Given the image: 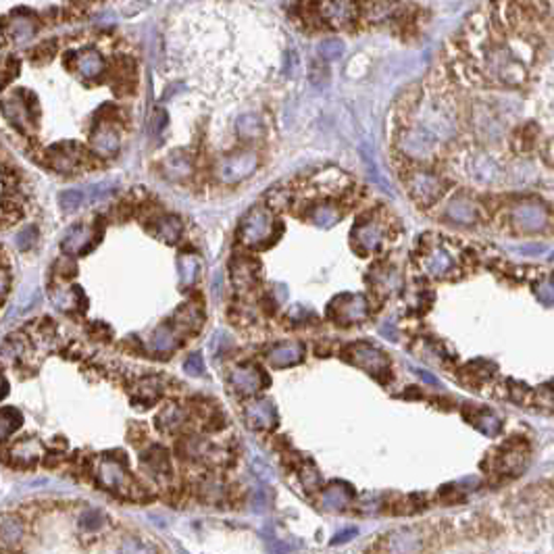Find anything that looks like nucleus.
Masks as SVG:
<instances>
[{
  "instance_id": "412c9836",
  "label": "nucleus",
  "mask_w": 554,
  "mask_h": 554,
  "mask_svg": "<svg viewBox=\"0 0 554 554\" xmlns=\"http://www.w3.org/2000/svg\"><path fill=\"white\" fill-rule=\"evenodd\" d=\"M21 425V413L17 409H2L0 411V440L8 438Z\"/></svg>"
},
{
  "instance_id": "cd10ccee",
  "label": "nucleus",
  "mask_w": 554,
  "mask_h": 554,
  "mask_svg": "<svg viewBox=\"0 0 554 554\" xmlns=\"http://www.w3.org/2000/svg\"><path fill=\"white\" fill-rule=\"evenodd\" d=\"M184 369L192 375H203L205 371V363H203V356L201 354H190L184 363Z\"/></svg>"
},
{
  "instance_id": "f8f14e48",
  "label": "nucleus",
  "mask_w": 554,
  "mask_h": 554,
  "mask_svg": "<svg viewBox=\"0 0 554 554\" xmlns=\"http://www.w3.org/2000/svg\"><path fill=\"white\" fill-rule=\"evenodd\" d=\"M354 238H356V244L363 248V250H375L384 238V231L377 223H363L354 229Z\"/></svg>"
},
{
  "instance_id": "0eeeda50",
  "label": "nucleus",
  "mask_w": 554,
  "mask_h": 554,
  "mask_svg": "<svg viewBox=\"0 0 554 554\" xmlns=\"http://www.w3.org/2000/svg\"><path fill=\"white\" fill-rule=\"evenodd\" d=\"M231 384L238 392L250 394L267 386V377L256 365H240L231 371Z\"/></svg>"
},
{
  "instance_id": "9b49d317",
  "label": "nucleus",
  "mask_w": 554,
  "mask_h": 554,
  "mask_svg": "<svg viewBox=\"0 0 554 554\" xmlns=\"http://www.w3.org/2000/svg\"><path fill=\"white\" fill-rule=\"evenodd\" d=\"M92 240V229L90 227H84V225H78V227H71L63 240V250L67 254H80L88 248Z\"/></svg>"
},
{
  "instance_id": "4be33fe9",
  "label": "nucleus",
  "mask_w": 554,
  "mask_h": 554,
  "mask_svg": "<svg viewBox=\"0 0 554 554\" xmlns=\"http://www.w3.org/2000/svg\"><path fill=\"white\" fill-rule=\"evenodd\" d=\"M177 265H180V273H182V284L184 286H190L194 282V277H196V271H198L196 258L192 254H182L180 261H177Z\"/></svg>"
},
{
  "instance_id": "f03ea898",
  "label": "nucleus",
  "mask_w": 554,
  "mask_h": 554,
  "mask_svg": "<svg viewBox=\"0 0 554 554\" xmlns=\"http://www.w3.org/2000/svg\"><path fill=\"white\" fill-rule=\"evenodd\" d=\"M273 217L265 209H254L240 225V238L248 246H263L273 235Z\"/></svg>"
},
{
  "instance_id": "ddd939ff",
  "label": "nucleus",
  "mask_w": 554,
  "mask_h": 554,
  "mask_svg": "<svg viewBox=\"0 0 554 554\" xmlns=\"http://www.w3.org/2000/svg\"><path fill=\"white\" fill-rule=\"evenodd\" d=\"M150 346L156 352H169L177 346V330L173 326H161L150 337Z\"/></svg>"
},
{
  "instance_id": "393cba45",
  "label": "nucleus",
  "mask_w": 554,
  "mask_h": 554,
  "mask_svg": "<svg viewBox=\"0 0 554 554\" xmlns=\"http://www.w3.org/2000/svg\"><path fill=\"white\" fill-rule=\"evenodd\" d=\"M180 421H182V413H180L175 407H169V409H165V411L159 415V423H161L165 430H175V428L180 425Z\"/></svg>"
},
{
  "instance_id": "2f4dec72",
  "label": "nucleus",
  "mask_w": 554,
  "mask_h": 554,
  "mask_svg": "<svg viewBox=\"0 0 554 554\" xmlns=\"http://www.w3.org/2000/svg\"><path fill=\"white\" fill-rule=\"evenodd\" d=\"M413 371H415V373H417V375H419L421 379H425L428 384H438V379H436V377H432V375H430L428 371H423V369H417V367H413Z\"/></svg>"
},
{
  "instance_id": "4468645a",
  "label": "nucleus",
  "mask_w": 554,
  "mask_h": 554,
  "mask_svg": "<svg viewBox=\"0 0 554 554\" xmlns=\"http://www.w3.org/2000/svg\"><path fill=\"white\" fill-rule=\"evenodd\" d=\"M448 217H450L452 221L469 225V223H473V219H475V209H473V205H471L469 201H465V198H456V201H452L450 207H448Z\"/></svg>"
},
{
  "instance_id": "6e6552de",
  "label": "nucleus",
  "mask_w": 554,
  "mask_h": 554,
  "mask_svg": "<svg viewBox=\"0 0 554 554\" xmlns=\"http://www.w3.org/2000/svg\"><path fill=\"white\" fill-rule=\"evenodd\" d=\"M513 223L523 231H540L548 223V211L540 205H519L513 211Z\"/></svg>"
},
{
  "instance_id": "2eb2a0df",
  "label": "nucleus",
  "mask_w": 554,
  "mask_h": 554,
  "mask_svg": "<svg viewBox=\"0 0 554 554\" xmlns=\"http://www.w3.org/2000/svg\"><path fill=\"white\" fill-rule=\"evenodd\" d=\"M154 233L165 240V242H177V238L182 235V223L177 217L173 215H167V217H161L156 221V227H154Z\"/></svg>"
},
{
  "instance_id": "a878e982",
  "label": "nucleus",
  "mask_w": 554,
  "mask_h": 554,
  "mask_svg": "<svg viewBox=\"0 0 554 554\" xmlns=\"http://www.w3.org/2000/svg\"><path fill=\"white\" fill-rule=\"evenodd\" d=\"M337 217H340V213H337L335 209H332V207H319V209L313 213V219H315V223H319V225H326V227L333 225V223L337 221Z\"/></svg>"
},
{
  "instance_id": "7ed1b4c3",
  "label": "nucleus",
  "mask_w": 554,
  "mask_h": 554,
  "mask_svg": "<svg viewBox=\"0 0 554 554\" xmlns=\"http://www.w3.org/2000/svg\"><path fill=\"white\" fill-rule=\"evenodd\" d=\"M258 165V156L256 152H238V154H231L227 159H223L217 167V175L219 180L225 184H235V182H242L246 177L252 175V171L256 169Z\"/></svg>"
},
{
  "instance_id": "aec40b11",
  "label": "nucleus",
  "mask_w": 554,
  "mask_h": 554,
  "mask_svg": "<svg viewBox=\"0 0 554 554\" xmlns=\"http://www.w3.org/2000/svg\"><path fill=\"white\" fill-rule=\"evenodd\" d=\"M350 498H352V494H350L348 490H344L342 486L335 483V486H332V488L326 490L321 504H323L326 509H344V506L350 502Z\"/></svg>"
},
{
  "instance_id": "7c9ffc66",
  "label": "nucleus",
  "mask_w": 554,
  "mask_h": 554,
  "mask_svg": "<svg viewBox=\"0 0 554 554\" xmlns=\"http://www.w3.org/2000/svg\"><path fill=\"white\" fill-rule=\"evenodd\" d=\"M356 536V530H346V532H342V534H337L335 538H333V544H337V542H348V538H354Z\"/></svg>"
},
{
  "instance_id": "c756f323",
  "label": "nucleus",
  "mask_w": 554,
  "mask_h": 554,
  "mask_svg": "<svg viewBox=\"0 0 554 554\" xmlns=\"http://www.w3.org/2000/svg\"><path fill=\"white\" fill-rule=\"evenodd\" d=\"M538 296H540V300H542L546 307H551V305H553V282H551V279L546 282V286H544V288H540V290H538Z\"/></svg>"
},
{
  "instance_id": "72a5a7b5",
  "label": "nucleus",
  "mask_w": 554,
  "mask_h": 554,
  "mask_svg": "<svg viewBox=\"0 0 554 554\" xmlns=\"http://www.w3.org/2000/svg\"><path fill=\"white\" fill-rule=\"evenodd\" d=\"M4 394H6V381H4V379L0 377V398H2Z\"/></svg>"
},
{
  "instance_id": "c85d7f7f",
  "label": "nucleus",
  "mask_w": 554,
  "mask_h": 554,
  "mask_svg": "<svg viewBox=\"0 0 554 554\" xmlns=\"http://www.w3.org/2000/svg\"><path fill=\"white\" fill-rule=\"evenodd\" d=\"M34 238H36V229H34V227H27V229H23V231L17 235V246H19L21 250H27V248L34 244Z\"/></svg>"
},
{
  "instance_id": "423d86ee",
  "label": "nucleus",
  "mask_w": 554,
  "mask_h": 554,
  "mask_svg": "<svg viewBox=\"0 0 554 554\" xmlns=\"http://www.w3.org/2000/svg\"><path fill=\"white\" fill-rule=\"evenodd\" d=\"M409 188L421 207H430L440 196V180L432 173H415L409 180Z\"/></svg>"
},
{
  "instance_id": "f3484780",
  "label": "nucleus",
  "mask_w": 554,
  "mask_h": 554,
  "mask_svg": "<svg viewBox=\"0 0 554 554\" xmlns=\"http://www.w3.org/2000/svg\"><path fill=\"white\" fill-rule=\"evenodd\" d=\"M231 275H233V282H235V286H240V288H248V286H252L254 284V279H256V265L254 263H248V261H240V265H238V261L233 263V267H231Z\"/></svg>"
},
{
  "instance_id": "a211bd4d",
  "label": "nucleus",
  "mask_w": 554,
  "mask_h": 554,
  "mask_svg": "<svg viewBox=\"0 0 554 554\" xmlns=\"http://www.w3.org/2000/svg\"><path fill=\"white\" fill-rule=\"evenodd\" d=\"M23 536V525L15 517H2L0 519V540L4 544H17Z\"/></svg>"
},
{
  "instance_id": "9d476101",
  "label": "nucleus",
  "mask_w": 554,
  "mask_h": 554,
  "mask_svg": "<svg viewBox=\"0 0 554 554\" xmlns=\"http://www.w3.org/2000/svg\"><path fill=\"white\" fill-rule=\"evenodd\" d=\"M275 419V407L269 400H258L246 407V421L250 428H269Z\"/></svg>"
},
{
  "instance_id": "1a4fd4ad",
  "label": "nucleus",
  "mask_w": 554,
  "mask_h": 554,
  "mask_svg": "<svg viewBox=\"0 0 554 554\" xmlns=\"http://www.w3.org/2000/svg\"><path fill=\"white\" fill-rule=\"evenodd\" d=\"M302 356H305V346L300 342H284V344H277L269 352V363L279 369V367H290V365L300 363Z\"/></svg>"
},
{
  "instance_id": "f257e3e1",
  "label": "nucleus",
  "mask_w": 554,
  "mask_h": 554,
  "mask_svg": "<svg viewBox=\"0 0 554 554\" xmlns=\"http://www.w3.org/2000/svg\"><path fill=\"white\" fill-rule=\"evenodd\" d=\"M392 0H294L292 15L300 29L311 34L358 31L375 23Z\"/></svg>"
},
{
  "instance_id": "bb28decb",
  "label": "nucleus",
  "mask_w": 554,
  "mask_h": 554,
  "mask_svg": "<svg viewBox=\"0 0 554 554\" xmlns=\"http://www.w3.org/2000/svg\"><path fill=\"white\" fill-rule=\"evenodd\" d=\"M475 425L483 432V434H488V436H494L498 430H500V423H498V419L496 417H492L490 413H486L483 417H477L475 419Z\"/></svg>"
},
{
  "instance_id": "6ab92c4d",
  "label": "nucleus",
  "mask_w": 554,
  "mask_h": 554,
  "mask_svg": "<svg viewBox=\"0 0 554 554\" xmlns=\"http://www.w3.org/2000/svg\"><path fill=\"white\" fill-rule=\"evenodd\" d=\"M428 271L430 273H434V275H444V273H448L450 269H452V265H454V261H452V256L444 250V248H436L430 256H428Z\"/></svg>"
},
{
  "instance_id": "20e7f679",
  "label": "nucleus",
  "mask_w": 554,
  "mask_h": 554,
  "mask_svg": "<svg viewBox=\"0 0 554 554\" xmlns=\"http://www.w3.org/2000/svg\"><path fill=\"white\" fill-rule=\"evenodd\" d=\"M330 313L335 321H340L344 326L356 323V321L367 317V300L360 294H344V296L335 298Z\"/></svg>"
},
{
  "instance_id": "39448f33",
  "label": "nucleus",
  "mask_w": 554,
  "mask_h": 554,
  "mask_svg": "<svg viewBox=\"0 0 554 554\" xmlns=\"http://www.w3.org/2000/svg\"><path fill=\"white\" fill-rule=\"evenodd\" d=\"M348 356H350V360L356 367L367 369L371 375H381V373H388V369H390L388 358L377 348H373L369 344H356V346H352Z\"/></svg>"
},
{
  "instance_id": "b1692460",
  "label": "nucleus",
  "mask_w": 554,
  "mask_h": 554,
  "mask_svg": "<svg viewBox=\"0 0 554 554\" xmlns=\"http://www.w3.org/2000/svg\"><path fill=\"white\" fill-rule=\"evenodd\" d=\"M103 523H105V517H103V513L101 511H86L84 515H82V519H80V525L86 530V532H96V530H101L103 527Z\"/></svg>"
},
{
  "instance_id": "5701e85b",
  "label": "nucleus",
  "mask_w": 554,
  "mask_h": 554,
  "mask_svg": "<svg viewBox=\"0 0 554 554\" xmlns=\"http://www.w3.org/2000/svg\"><path fill=\"white\" fill-rule=\"evenodd\" d=\"M86 201H88V194L82 192V190H67V192H63V194L59 196V203H61V207H63L65 211H75V209H80Z\"/></svg>"
},
{
  "instance_id": "473e14b6",
  "label": "nucleus",
  "mask_w": 554,
  "mask_h": 554,
  "mask_svg": "<svg viewBox=\"0 0 554 554\" xmlns=\"http://www.w3.org/2000/svg\"><path fill=\"white\" fill-rule=\"evenodd\" d=\"M6 290H8V275L4 271H0V298L6 294Z\"/></svg>"
},
{
  "instance_id": "dca6fc26",
  "label": "nucleus",
  "mask_w": 554,
  "mask_h": 554,
  "mask_svg": "<svg viewBox=\"0 0 554 554\" xmlns=\"http://www.w3.org/2000/svg\"><path fill=\"white\" fill-rule=\"evenodd\" d=\"M101 479L107 488L117 490V488H123L127 477H125V471L121 469V465H117L112 460H105L101 467Z\"/></svg>"
}]
</instances>
